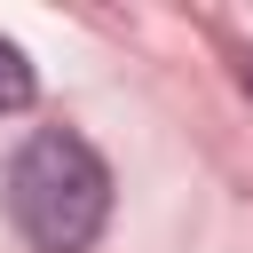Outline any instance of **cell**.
<instances>
[{
  "mask_svg": "<svg viewBox=\"0 0 253 253\" xmlns=\"http://www.w3.org/2000/svg\"><path fill=\"white\" fill-rule=\"evenodd\" d=\"M8 213L40 253H87L111 221V166L79 134L47 126L8 158Z\"/></svg>",
  "mask_w": 253,
  "mask_h": 253,
  "instance_id": "1",
  "label": "cell"
},
{
  "mask_svg": "<svg viewBox=\"0 0 253 253\" xmlns=\"http://www.w3.org/2000/svg\"><path fill=\"white\" fill-rule=\"evenodd\" d=\"M24 103H32V63L16 40H0V111H24Z\"/></svg>",
  "mask_w": 253,
  "mask_h": 253,
  "instance_id": "2",
  "label": "cell"
},
{
  "mask_svg": "<svg viewBox=\"0 0 253 253\" xmlns=\"http://www.w3.org/2000/svg\"><path fill=\"white\" fill-rule=\"evenodd\" d=\"M245 87H253V63H245Z\"/></svg>",
  "mask_w": 253,
  "mask_h": 253,
  "instance_id": "3",
  "label": "cell"
}]
</instances>
